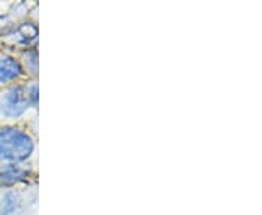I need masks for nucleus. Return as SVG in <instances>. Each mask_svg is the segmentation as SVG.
Here are the masks:
<instances>
[{
	"mask_svg": "<svg viewBox=\"0 0 262 215\" xmlns=\"http://www.w3.org/2000/svg\"><path fill=\"white\" fill-rule=\"evenodd\" d=\"M38 79H25L0 90V125L24 124L37 130Z\"/></svg>",
	"mask_w": 262,
	"mask_h": 215,
	"instance_id": "nucleus-1",
	"label": "nucleus"
},
{
	"mask_svg": "<svg viewBox=\"0 0 262 215\" xmlns=\"http://www.w3.org/2000/svg\"><path fill=\"white\" fill-rule=\"evenodd\" d=\"M37 130L24 124L0 125V166L37 163Z\"/></svg>",
	"mask_w": 262,
	"mask_h": 215,
	"instance_id": "nucleus-2",
	"label": "nucleus"
},
{
	"mask_svg": "<svg viewBox=\"0 0 262 215\" xmlns=\"http://www.w3.org/2000/svg\"><path fill=\"white\" fill-rule=\"evenodd\" d=\"M38 183L0 190V215H35Z\"/></svg>",
	"mask_w": 262,
	"mask_h": 215,
	"instance_id": "nucleus-3",
	"label": "nucleus"
},
{
	"mask_svg": "<svg viewBox=\"0 0 262 215\" xmlns=\"http://www.w3.org/2000/svg\"><path fill=\"white\" fill-rule=\"evenodd\" d=\"M38 29L37 20L25 18L6 28L3 34H0V44H3L5 50L16 53L28 48H37L38 45Z\"/></svg>",
	"mask_w": 262,
	"mask_h": 215,
	"instance_id": "nucleus-4",
	"label": "nucleus"
},
{
	"mask_svg": "<svg viewBox=\"0 0 262 215\" xmlns=\"http://www.w3.org/2000/svg\"><path fill=\"white\" fill-rule=\"evenodd\" d=\"M38 183L37 163L0 166V190Z\"/></svg>",
	"mask_w": 262,
	"mask_h": 215,
	"instance_id": "nucleus-5",
	"label": "nucleus"
},
{
	"mask_svg": "<svg viewBox=\"0 0 262 215\" xmlns=\"http://www.w3.org/2000/svg\"><path fill=\"white\" fill-rule=\"evenodd\" d=\"M25 79L28 77L24 73L16 56L12 51L0 50V90Z\"/></svg>",
	"mask_w": 262,
	"mask_h": 215,
	"instance_id": "nucleus-6",
	"label": "nucleus"
},
{
	"mask_svg": "<svg viewBox=\"0 0 262 215\" xmlns=\"http://www.w3.org/2000/svg\"><path fill=\"white\" fill-rule=\"evenodd\" d=\"M28 79H38V50L28 48L13 53Z\"/></svg>",
	"mask_w": 262,
	"mask_h": 215,
	"instance_id": "nucleus-7",
	"label": "nucleus"
}]
</instances>
